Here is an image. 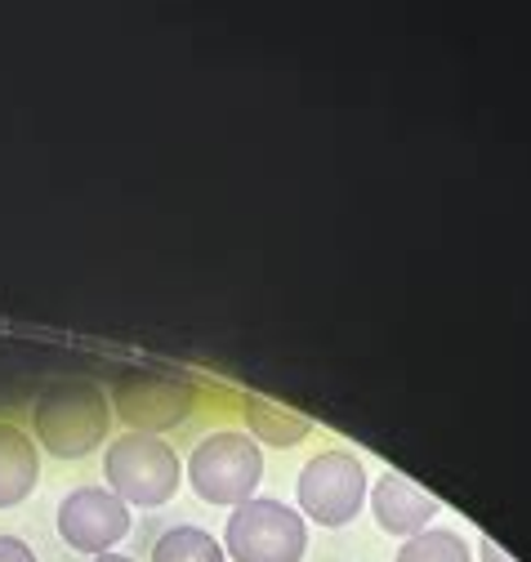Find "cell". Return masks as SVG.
Returning <instances> with one entry per match:
<instances>
[{"label": "cell", "instance_id": "11", "mask_svg": "<svg viewBox=\"0 0 531 562\" xmlns=\"http://www.w3.org/2000/svg\"><path fill=\"white\" fill-rule=\"evenodd\" d=\"M246 419H250V438H263V442H278V447H291L308 434V419L304 415H291L263 397H246Z\"/></svg>", "mask_w": 531, "mask_h": 562}, {"label": "cell", "instance_id": "12", "mask_svg": "<svg viewBox=\"0 0 531 562\" xmlns=\"http://www.w3.org/2000/svg\"><path fill=\"white\" fill-rule=\"evenodd\" d=\"M397 562H470V549L455 531H420L403 544Z\"/></svg>", "mask_w": 531, "mask_h": 562}, {"label": "cell", "instance_id": "3", "mask_svg": "<svg viewBox=\"0 0 531 562\" xmlns=\"http://www.w3.org/2000/svg\"><path fill=\"white\" fill-rule=\"evenodd\" d=\"M108 491L125 505L157 509L179 491V456L152 434H125L103 456Z\"/></svg>", "mask_w": 531, "mask_h": 562}, {"label": "cell", "instance_id": "10", "mask_svg": "<svg viewBox=\"0 0 531 562\" xmlns=\"http://www.w3.org/2000/svg\"><path fill=\"white\" fill-rule=\"evenodd\" d=\"M152 562H228L224 544L202 527H170L152 544Z\"/></svg>", "mask_w": 531, "mask_h": 562}, {"label": "cell", "instance_id": "15", "mask_svg": "<svg viewBox=\"0 0 531 562\" xmlns=\"http://www.w3.org/2000/svg\"><path fill=\"white\" fill-rule=\"evenodd\" d=\"M94 562H129V558H121V553H99Z\"/></svg>", "mask_w": 531, "mask_h": 562}, {"label": "cell", "instance_id": "2", "mask_svg": "<svg viewBox=\"0 0 531 562\" xmlns=\"http://www.w3.org/2000/svg\"><path fill=\"white\" fill-rule=\"evenodd\" d=\"M263 477V447L246 434H211L188 456V482L206 505H246Z\"/></svg>", "mask_w": 531, "mask_h": 562}, {"label": "cell", "instance_id": "1", "mask_svg": "<svg viewBox=\"0 0 531 562\" xmlns=\"http://www.w3.org/2000/svg\"><path fill=\"white\" fill-rule=\"evenodd\" d=\"M36 438L58 460H81L108 438V393L90 380H58L36 397Z\"/></svg>", "mask_w": 531, "mask_h": 562}, {"label": "cell", "instance_id": "6", "mask_svg": "<svg viewBox=\"0 0 531 562\" xmlns=\"http://www.w3.org/2000/svg\"><path fill=\"white\" fill-rule=\"evenodd\" d=\"M112 406L121 411L125 425L135 434L174 429L192 411V384L179 375H152V371H125L112 384Z\"/></svg>", "mask_w": 531, "mask_h": 562}, {"label": "cell", "instance_id": "13", "mask_svg": "<svg viewBox=\"0 0 531 562\" xmlns=\"http://www.w3.org/2000/svg\"><path fill=\"white\" fill-rule=\"evenodd\" d=\"M0 562H36V553L19 536H0Z\"/></svg>", "mask_w": 531, "mask_h": 562}, {"label": "cell", "instance_id": "14", "mask_svg": "<svg viewBox=\"0 0 531 562\" xmlns=\"http://www.w3.org/2000/svg\"><path fill=\"white\" fill-rule=\"evenodd\" d=\"M483 558H487V562H509V558H505V553H500L492 540H483Z\"/></svg>", "mask_w": 531, "mask_h": 562}, {"label": "cell", "instance_id": "9", "mask_svg": "<svg viewBox=\"0 0 531 562\" xmlns=\"http://www.w3.org/2000/svg\"><path fill=\"white\" fill-rule=\"evenodd\" d=\"M36 477H41L36 442L19 425H5V419H0V509L23 505L32 496Z\"/></svg>", "mask_w": 531, "mask_h": 562}, {"label": "cell", "instance_id": "7", "mask_svg": "<svg viewBox=\"0 0 531 562\" xmlns=\"http://www.w3.org/2000/svg\"><path fill=\"white\" fill-rule=\"evenodd\" d=\"M58 536L77 553H108L129 536V505L103 486H81L58 505Z\"/></svg>", "mask_w": 531, "mask_h": 562}, {"label": "cell", "instance_id": "4", "mask_svg": "<svg viewBox=\"0 0 531 562\" xmlns=\"http://www.w3.org/2000/svg\"><path fill=\"white\" fill-rule=\"evenodd\" d=\"M308 549L304 518L282 501H246L233 509L224 553L233 562H300Z\"/></svg>", "mask_w": 531, "mask_h": 562}, {"label": "cell", "instance_id": "5", "mask_svg": "<svg viewBox=\"0 0 531 562\" xmlns=\"http://www.w3.org/2000/svg\"><path fill=\"white\" fill-rule=\"evenodd\" d=\"M366 501V469L349 451H321L300 473V509L321 527H344Z\"/></svg>", "mask_w": 531, "mask_h": 562}, {"label": "cell", "instance_id": "8", "mask_svg": "<svg viewBox=\"0 0 531 562\" xmlns=\"http://www.w3.org/2000/svg\"><path fill=\"white\" fill-rule=\"evenodd\" d=\"M371 509H375V522L388 531V536H420L429 531V518L438 514V501H429L416 482H407L403 473H384L371 491Z\"/></svg>", "mask_w": 531, "mask_h": 562}]
</instances>
